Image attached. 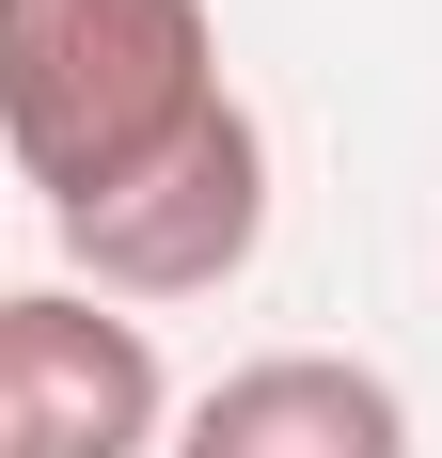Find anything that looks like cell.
<instances>
[{"mask_svg": "<svg viewBox=\"0 0 442 458\" xmlns=\"http://www.w3.org/2000/svg\"><path fill=\"white\" fill-rule=\"evenodd\" d=\"M221 111L206 0H0V158L47 190V222L158 174Z\"/></svg>", "mask_w": 442, "mask_h": 458, "instance_id": "cell-1", "label": "cell"}, {"mask_svg": "<svg viewBox=\"0 0 442 458\" xmlns=\"http://www.w3.org/2000/svg\"><path fill=\"white\" fill-rule=\"evenodd\" d=\"M253 237H268V127L237 95H221L158 174L64 206V253L95 269V301H221V284L253 269Z\"/></svg>", "mask_w": 442, "mask_h": 458, "instance_id": "cell-2", "label": "cell"}, {"mask_svg": "<svg viewBox=\"0 0 442 458\" xmlns=\"http://www.w3.org/2000/svg\"><path fill=\"white\" fill-rule=\"evenodd\" d=\"M174 379L158 332L95 284H16L0 301V458H158Z\"/></svg>", "mask_w": 442, "mask_h": 458, "instance_id": "cell-3", "label": "cell"}, {"mask_svg": "<svg viewBox=\"0 0 442 458\" xmlns=\"http://www.w3.org/2000/svg\"><path fill=\"white\" fill-rule=\"evenodd\" d=\"M158 458H411V395L348 348H268V364L206 379Z\"/></svg>", "mask_w": 442, "mask_h": 458, "instance_id": "cell-4", "label": "cell"}]
</instances>
